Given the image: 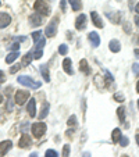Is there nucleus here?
<instances>
[{"mask_svg": "<svg viewBox=\"0 0 139 157\" xmlns=\"http://www.w3.org/2000/svg\"><path fill=\"white\" fill-rule=\"evenodd\" d=\"M17 81H18V83H21L22 86H27V88L39 89L42 86L41 82H35V81H33L31 77H28V75H21V77H18Z\"/></svg>", "mask_w": 139, "mask_h": 157, "instance_id": "1", "label": "nucleus"}, {"mask_svg": "<svg viewBox=\"0 0 139 157\" xmlns=\"http://www.w3.org/2000/svg\"><path fill=\"white\" fill-rule=\"evenodd\" d=\"M33 9H35V11L41 15H49L50 14V7L44 3L43 0H36L35 4H33Z\"/></svg>", "mask_w": 139, "mask_h": 157, "instance_id": "2", "label": "nucleus"}, {"mask_svg": "<svg viewBox=\"0 0 139 157\" xmlns=\"http://www.w3.org/2000/svg\"><path fill=\"white\" fill-rule=\"evenodd\" d=\"M57 24H59V18L54 17L53 20H52L48 24V27L44 28V35H48L49 38H52V36L56 35V32H57Z\"/></svg>", "mask_w": 139, "mask_h": 157, "instance_id": "3", "label": "nucleus"}, {"mask_svg": "<svg viewBox=\"0 0 139 157\" xmlns=\"http://www.w3.org/2000/svg\"><path fill=\"white\" fill-rule=\"evenodd\" d=\"M32 39H33V42L36 43V50H42L43 46L46 44V40H44V38H43V35H42L41 31L33 32L32 33Z\"/></svg>", "mask_w": 139, "mask_h": 157, "instance_id": "4", "label": "nucleus"}, {"mask_svg": "<svg viewBox=\"0 0 139 157\" xmlns=\"http://www.w3.org/2000/svg\"><path fill=\"white\" fill-rule=\"evenodd\" d=\"M31 129H32L33 136H35V138H41L42 135L46 132V125H44L43 122H35V124L31 127Z\"/></svg>", "mask_w": 139, "mask_h": 157, "instance_id": "5", "label": "nucleus"}, {"mask_svg": "<svg viewBox=\"0 0 139 157\" xmlns=\"http://www.w3.org/2000/svg\"><path fill=\"white\" fill-rule=\"evenodd\" d=\"M28 99H29V92H28V90H17L14 100L17 104H21V106H22Z\"/></svg>", "mask_w": 139, "mask_h": 157, "instance_id": "6", "label": "nucleus"}, {"mask_svg": "<svg viewBox=\"0 0 139 157\" xmlns=\"http://www.w3.org/2000/svg\"><path fill=\"white\" fill-rule=\"evenodd\" d=\"M31 145H32V139H31V136L27 135V133H24V135L21 136L20 142H18V146H20L21 149H28V147H31Z\"/></svg>", "mask_w": 139, "mask_h": 157, "instance_id": "7", "label": "nucleus"}, {"mask_svg": "<svg viewBox=\"0 0 139 157\" xmlns=\"http://www.w3.org/2000/svg\"><path fill=\"white\" fill-rule=\"evenodd\" d=\"M11 24V17L7 13H0V29L9 27Z\"/></svg>", "mask_w": 139, "mask_h": 157, "instance_id": "8", "label": "nucleus"}, {"mask_svg": "<svg viewBox=\"0 0 139 157\" xmlns=\"http://www.w3.org/2000/svg\"><path fill=\"white\" fill-rule=\"evenodd\" d=\"M13 143L11 140H3V142H0V157H3L7 154V151L11 149Z\"/></svg>", "mask_w": 139, "mask_h": 157, "instance_id": "9", "label": "nucleus"}, {"mask_svg": "<svg viewBox=\"0 0 139 157\" xmlns=\"http://www.w3.org/2000/svg\"><path fill=\"white\" fill-rule=\"evenodd\" d=\"M86 15L85 14H81L79 17L77 18V21H75V28H77L78 31H82V29H85V27H86Z\"/></svg>", "mask_w": 139, "mask_h": 157, "instance_id": "10", "label": "nucleus"}, {"mask_svg": "<svg viewBox=\"0 0 139 157\" xmlns=\"http://www.w3.org/2000/svg\"><path fill=\"white\" fill-rule=\"evenodd\" d=\"M63 68H64V71L67 72L68 75L74 74V70H72V63H71V60L68 59V57L63 60Z\"/></svg>", "mask_w": 139, "mask_h": 157, "instance_id": "11", "label": "nucleus"}, {"mask_svg": "<svg viewBox=\"0 0 139 157\" xmlns=\"http://www.w3.org/2000/svg\"><path fill=\"white\" fill-rule=\"evenodd\" d=\"M29 24L31 25H35V27L41 25L42 24V15L38 14V13H33L32 15H29Z\"/></svg>", "mask_w": 139, "mask_h": 157, "instance_id": "12", "label": "nucleus"}, {"mask_svg": "<svg viewBox=\"0 0 139 157\" xmlns=\"http://www.w3.org/2000/svg\"><path fill=\"white\" fill-rule=\"evenodd\" d=\"M91 18H92V22H93L98 28H103V21H102V18L99 17V14L96 11L91 13Z\"/></svg>", "mask_w": 139, "mask_h": 157, "instance_id": "13", "label": "nucleus"}, {"mask_svg": "<svg viewBox=\"0 0 139 157\" xmlns=\"http://www.w3.org/2000/svg\"><path fill=\"white\" fill-rule=\"evenodd\" d=\"M88 39L91 40V43H92V46H93V48H98L99 44H100V38H99V35L96 32H91V33H89Z\"/></svg>", "mask_w": 139, "mask_h": 157, "instance_id": "14", "label": "nucleus"}, {"mask_svg": "<svg viewBox=\"0 0 139 157\" xmlns=\"http://www.w3.org/2000/svg\"><path fill=\"white\" fill-rule=\"evenodd\" d=\"M27 110H28V113H29L31 117H35L36 116V100H35V99H31V100L28 101Z\"/></svg>", "mask_w": 139, "mask_h": 157, "instance_id": "15", "label": "nucleus"}, {"mask_svg": "<svg viewBox=\"0 0 139 157\" xmlns=\"http://www.w3.org/2000/svg\"><path fill=\"white\" fill-rule=\"evenodd\" d=\"M109 48L113 53H118V52L121 50V44H120V42L117 40V39H113V40H110Z\"/></svg>", "mask_w": 139, "mask_h": 157, "instance_id": "16", "label": "nucleus"}, {"mask_svg": "<svg viewBox=\"0 0 139 157\" xmlns=\"http://www.w3.org/2000/svg\"><path fill=\"white\" fill-rule=\"evenodd\" d=\"M41 74L43 77L44 82H50V75H49V70H48V65H41Z\"/></svg>", "mask_w": 139, "mask_h": 157, "instance_id": "17", "label": "nucleus"}, {"mask_svg": "<svg viewBox=\"0 0 139 157\" xmlns=\"http://www.w3.org/2000/svg\"><path fill=\"white\" fill-rule=\"evenodd\" d=\"M32 59H33L32 53H27L25 56H22V61H21V65H22V67H27V65H29L31 61H32Z\"/></svg>", "mask_w": 139, "mask_h": 157, "instance_id": "18", "label": "nucleus"}, {"mask_svg": "<svg viewBox=\"0 0 139 157\" xmlns=\"http://www.w3.org/2000/svg\"><path fill=\"white\" fill-rule=\"evenodd\" d=\"M68 3L71 4L72 10L74 11H79L82 9V3H81V0H68Z\"/></svg>", "mask_w": 139, "mask_h": 157, "instance_id": "19", "label": "nucleus"}, {"mask_svg": "<svg viewBox=\"0 0 139 157\" xmlns=\"http://www.w3.org/2000/svg\"><path fill=\"white\" fill-rule=\"evenodd\" d=\"M121 131L118 129V128H115L114 131H113V133H111V138H113V142L114 143H118L120 142V139H121Z\"/></svg>", "mask_w": 139, "mask_h": 157, "instance_id": "20", "label": "nucleus"}, {"mask_svg": "<svg viewBox=\"0 0 139 157\" xmlns=\"http://www.w3.org/2000/svg\"><path fill=\"white\" fill-rule=\"evenodd\" d=\"M49 109H50V106H49V103H44L43 104V107H42V111H41V114H39V118L41 120H43L44 117L49 114Z\"/></svg>", "mask_w": 139, "mask_h": 157, "instance_id": "21", "label": "nucleus"}, {"mask_svg": "<svg viewBox=\"0 0 139 157\" xmlns=\"http://www.w3.org/2000/svg\"><path fill=\"white\" fill-rule=\"evenodd\" d=\"M18 56H20L18 52H11V53H9V56L6 57V63L7 64H11L13 61H15V59H17Z\"/></svg>", "mask_w": 139, "mask_h": 157, "instance_id": "22", "label": "nucleus"}, {"mask_svg": "<svg viewBox=\"0 0 139 157\" xmlns=\"http://www.w3.org/2000/svg\"><path fill=\"white\" fill-rule=\"evenodd\" d=\"M79 67H81V71L85 72V74H89V67H88V61H86L85 59L81 60L79 63Z\"/></svg>", "mask_w": 139, "mask_h": 157, "instance_id": "23", "label": "nucleus"}, {"mask_svg": "<svg viewBox=\"0 0 139 157\" xmlns=\"http://www.w3.org/2000/svg\"><path fill=\"white\" fill-rule=\"evenodd\" d=\"M107 17H109L110 18V20H113V21H114V22H115V24H118V22H120V13H115V14H110V13H107Z\"/></svg>", "mask_w": 139, "mask_h": 157, "instance_id": "24", "label": "nucleus"}, {"mask_svg": "<svg viewBox=\"0 0 139 157\" xmlns=\"http://www.w3.org/2000/svg\"><path fill=\"white\" fill-rule=\"evenodd\" d=\"M117 114H118V118H120V121H125V110H124V107H120L118 110H117Z\"/></svg>", "mask_w": 139, "mask_h": 157, "instance_id": "25", "label": "nucleus"}, {"mask_svg": "<svg viewBox=\"0 0 139 157\" xmlns=\"http://www.w3.org/2000/svg\"><path fill=\"white\" fill-rule=\"evenodd\" d=\"M70 151H71L70 145H64V146H63V157H70Z\"/></svg>", "mask_w": 139, "mask_h": 157, "instance_id": "26", "label": "nucleus"}, {"mask_svg": "<svg viewBox=\"0 0 139 157\" xmlns=\"http://www.w3.org/2000/svg\"><path fill=\"white\" fill-rule=\"evenodd\" d=\"M44 157H59V153L56 150H53V149H49L46 151V154H44Z\"/></svg>", "mask_w": 139, "mask_h": 157, "instance_id": "27", "label": "nucleus"}, {"mask_svg": "<svg viewBox=\"0 0 139 157\" xmlns=\"http://www.w3.org/2000/svg\"><path fill=\"white\" fill-rule=\"evenodd\" d=\"M75 124H77V117H75V116H71L70 118H68L67 125H68V127H75Z\"/></svg>", "mask_w": 139, "mask_h": 157, "instance_id": "28", "label": "nucleus"}, {"mask_svg": "<svg viewBox=\"0 0 139 157\" xmlns=\"http://www.w3.org/2000/svg\"><path fill=\"white\" fill-rule=\"evenodd\" d=\"M68 52V48H67V44H60V48H59V53L63 54V56H65Z\"/></svg>", "mask_w": 139, "mask_h": 157, "instance_id": "29", "label": "nucleus"}, {"mask_svg": "<svg viewBox=\"0 0 139 157\" xmlns=\"http://www.w3.org/2000/svg\"><path fill=\"white\" fill-rule=\"evenodd\" d=\"M128 143H129L128 138L127 136H121V139H120V145H121L122 147H125V146H128Z\"/></svg>", "mask_w": 139, "mask_h": 157, "instance_id": "30", "label": "nucleus"}, {"mask_svg": "<svg viewBox=\"0 0 139 157\" xmlns=\"http://www.w3.org/2000/svg\"><path fill=\"white\" fill-rule=\"evenodd\" d=\"M9 49H10V52H17L18 49H20V44H18L17 42H14L11 46H9Z\"/></svg>", "mask_w": 139, "mask_h": 157, "instance_id": "31", "label": "nucleus"}, {"mask_svg": "<svg viewBox=\"0 0 139 157\" xmlns=\"http://www.w3.org/2000/svg\"><path fill=\"white\" fill-rule=\"evenodd\" d=\"M114 100L115 101H124V95H122V93H115Z\"/></svg>", "mask_w": 139, "mask_h": 157, "instance_id": "32", "label": "nucleus"}, {"mask_svg": "<svg viewBox=\"0 0 139 157\" xmlns=\"http://www.w3.org/2000/svg\"><path fill=\"white\" fill-rule=\"evenodd\" d=\"M42 54H43V53H42V50H35V52L32 53V56H33V59L39 60V59L42 57Z\"/></svg>", "mask_w": 139, "mask_h": 157, "instance_id": "33", "label": "nucleus"}, {"mask_svg": "<svg viewBox=\"0 0 139 157\" xmlns=\"http://www.w3.org/2000/svg\"><path fill=\"white\" fill-rule=\"evenodd\" d=\"M132 71L135 75H139V63H135V64L132 65Z\"/></svg>", "mask_w": 139, "mask_h": 157, "instance_id": "34", "label": "nucleus"}, {"mask_svg": "<svg viewBox=\"0 0 139 157\" xmlns=\"http://www.w3.org/2000/svg\"><path fill=\"white\" fill-rule=\"evenodd\" d=\"M20 67H21L20 64H15V65H13L11 68H10V72H11V74H15V72H17L18 70H20Z\"/></svg>", "mask_w": 139, "mask_h": 157, "instance_id": "35", "label": "nucleus"}, {"mask_svg": "<svg viewBox=\"0 0 139 157\" xmlns=\"http://www.w3.org/2000/svg\"><path fill=\"white\" fill-rule=\"evenodd\" d=\"M60 7H61L63 11H65V10H67V0H61V2H60Z\"/></svg>", "mask_w": 139, "mask_h": 157, "instance_id": "36", "label": "nucleus"}, {"mask_svg": "<svg viewBox=\"0 0 139 157\" xmlns=\"http://www.w3.org/2000/svg\"><path fill=\"white\" fill-rule=\"evenodd\" d=\"M13 107H14V104H13L11 99H9V100H7V111H11Z\"/></svg>", "mask_w": 139, "mask_h": 157, "instance_id": "37", "label": "nucleus"}, {"mask_svg": "<svg viewBox=\"0 0 139 157\" xmlns=\"http://www.w3.org/2000/svg\"><path fill=\"white\" fill-rule=\"evenodd\" d=\"M25 40H27L25 36H15L14 38V42H25Z\"/></svg>", "mask_w": 139, "mask_h": 157, "instance_id": "38", "label": "nucleus"}, {"mask_svg": "<svg viewBox=\"0 0 139 157\" xmlns=\"http://www.w3.org/2000/svg\"><path fill=\"white\" fill-rule=\"evenodd\" d=\"M4 81H6V77H4L3 71H0V83H3Z\"/></svg>", "mask_w": 139, "mask_h": 157, "instance_id": "39", "label": "nucleus"}, {"mask_svg": "<svg viewBox=\"0 0 139 157\" xmlns=\"http://www.w3.org/2000/svg\"><path fill=\"white\" fill-rule=\"evenodd\" d=\"M133 2H135V0H128V7H129V10H133Z\"/></svg>", "mask_w": 139, "mask_h": 157, "instance_id": "40", "label": "nucleus"}, {"mask_svg": "<svg viewBox=\"0 0 139 157\" xmlns=\"http://www.w3.org/2000/svg\"><path fill=\"white\" fill-rule=\"evenodd\" d=\"M21 129H22V131L25 132V131L28 129V122H24V125H21Z\"/></svg>", "mask_w": 139, "mask_h": 157, "instance_id": "41", "label": "nucleus"}, {"mask_svg": "<svg viewBox=\"0 0 139 157\" xmlns=\"http://www.w3.org/2000/svg\"><path fill=\"white\" fill-rule=\"evenodd\" d=\"M135 24L139 27V15H136V17H135Z\"/></svg>", "mask_w": 139, "mask_h": 157, "instance_id": "42", "label": "nucleus"}, {"mask_svg": "<svg viewBox=\"0 0 139 157\" xmlns=\"http://www.w3.org/2000/svg\"><path fill=\"white\" fill-rule=\"evenodd\" d=\"M125 31H127V32H129V25H128V22H125Z\"/></svg>", "mask_w": 139, "mask_h": 157, "instance_id": "43", "label": "nucleus"}, {"mask_svg": "<svg viewBox=\"0 0 139 157\" xmlns=\"http://www.w3.org/2000/svg\"><path fill=\"white\" fill-rule=\"evenodd\" d=\"M82 157H91V153H88V151H85V153H83V156Z\"/></svg>", "mask_w": 139, "mask_h": 157, "instance_id": "44", "label": "nucleus"}, {"mask_svg": "<svg viewBox=\"0 0 139 157\" xmlns=\"http://www.w3.org/2000/svg\"><path fill=\"white\" fill-rule=\"evenodd\" d=\"M135 11H136V13H139V3L135 6Z\"/></svg>", "mask_w": 139, "mask_h": 157, "instance_id": "45", "label": "nucleus"}, {"mask_svg": "<svg viewBox=\"0 0 139 157\" xmlns=\"http://www.w3.org/2000/svg\"><path fill=\"white\" fill-rule=\"evenodd\" d=\"M29 157H39V156H38V153H32Z\"/></svg>", "mask_w": 139, "mask_h": 157, "instance_id": "46", "label": "nucleus"}, {"mask_svg": "<svg viewBox=\"0 0 139 157\" xmlns=\"http://www.w3.org/2000/svg\"><path fill=\"white\" fill-rule=\"evenodd\" d=\"M136 92L139 93V81H138V83H136Z\"/></svg>", "mask_w": 139, "mask_h": 157, "instance_id": "47", "label": "nucleus"}, {"mask_svg": "<svg viewBox=\"0 0 139 157\" xmlns=\"http://www.w3.org/2000/svg\"><path fill=\"white\" fill-rule=\"evenodd\" d=\"M136 143H138V146H139V133L136 135Z\"/></svg>", "mask_w": 139, "mask_h": 157, "instance_id": "48", "label": "nucleus"}, {"mask_svg": "<svg viewBox=\"0 0 139 157\" xmlns=\"http://www.w3.org/2000/svg\"><path fill=\"white\" fill-rule=\"evenodd\" d=\"M135 54H136V56H138V59H139V50H138V49H136V50H135Z\"/></svg>", "mask_w": 139, "mask_h": 157, "instance_id": "49", "label": "nucleus"}, {"mask_svg": "<svg viewBox=\"0 0 139 157\" xmlns=\"http://www.w3.org/2000/svg\"><path fill=\"white\" fill-rule=\"evenodd\" d=\"M2 101H3V96L0 95V103H2Z\"/></svg>", "mask_w": 139, "mask_h": 157, "instance_id": "50", "label": "nucleus"}, {"mask_svg": "<svg viewBox=\"0 0 139 157\" xmlns=\"http://www.w3.org/2000/svg\"><path fill=\"white\" fill-rule=\"evenodd\" d=\"M138 106H139V100H138Z\"/></svg>", "mask_w": 139, "mask_h": 157, "instance_id": "51", "label": "nucleus"}, {"mask_svg": "<svg viewBox=\"0 0 139 157\" xmlns=\"http://www.w3.org/2000/svg\"><path fill=\"white\" fill-rule=\"evenodd\" d=\"M122 157H128V156H122Z\"/></svg>", "mask_w": 139, "mask_h": 157, "instance_id": "52", "label": "nucleus"}]
</instances>
